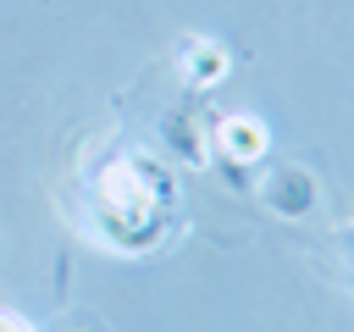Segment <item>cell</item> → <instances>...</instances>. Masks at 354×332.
Instances as JSON below:
<instances>
[{"label": "cell", "mask_w": 354, "mask_h": 332, "mask_svg": "<svg viewBox=\"0 0 354 332\" xmlns=\"http://www.w3.org/2000/svg\"><path fill=\"white\" fill-rule=\"evenodd\" d=\"M0 332H33V326H28L22 315H0Z\"/></svg>", "instance_id": "cell-1"}]
</instances>
